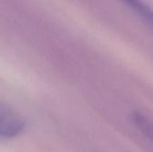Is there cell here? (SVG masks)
<instances>
[{"instance_id": "cell-1", "label": "cell", "mask_w": 153, "mask_h": 152, "mask_svg": "<svg viewBox=\"0 0 153 152\" xmlns=\"http://www.w3.org/2000/svg\"><path fill=\"white\" fill-rule=\"evenodd\" d=\"M21 116L7 105L0 102V137H13L23 129Z\"/></svg>"}, {"instance_id": "cell-2", "label": "cell", "mask_w": 153, "mask_h": 152, "mask_svg": "<svg viewBox=\"0 0 153 152\" xmlns=\"http://www.w3.org/2000/svg\"><path fill=\"white\" fill-rule=\"evenodd\" d=\"M131 8H133L141 18L151 25L152 22V12L148 5L143 0H124Z\"/></svg>"}]
</instances>
